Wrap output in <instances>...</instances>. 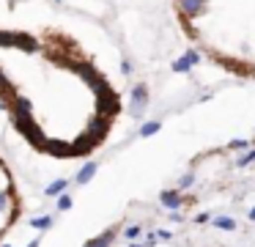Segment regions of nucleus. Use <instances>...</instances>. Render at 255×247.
<instances>
[{
	"mask_svg": "<svg viewBox=\"0 0 255 247\" xmlns=\"http://www.w3.org/2000/svg\"><path fill=\"white\" fill-rule=\"evenodd\" d=\"M178 30L214 66L255 80V0H170Z\"/></svg>",
	"mask_w": 255,
	"mask_h": 247,
	"instance_id": "f257e3e1",
	"label": "nucleus"
}]
</instances>
